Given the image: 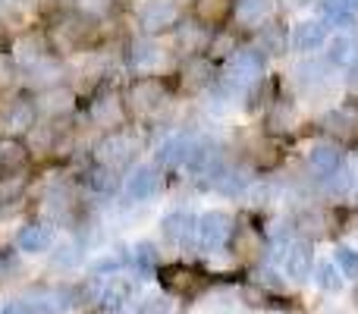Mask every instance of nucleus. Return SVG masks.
Segmentation results:
<instances>
[{
	"label": "nucleus",
	"mask_w": 358,
	"mask_h": 314,
	"mask_svg": "<svg viewBox=\"0 0 358 314\" xmlns=\"http://www.w3.org/2000/svg\"><path fill=\"white\" fill-rule=\"evenodd\" d=\"M41 31L44 41H48V50L54 57H60V60H73V57L85 54V50L107 44V25L92 22V19L79 16L76 10H69L63 3H57L44 16Z\"/></svg>",
	"instance_id": "1"
},
{
	"label": "nucleus",
	"mask_w": 358,
	"mask_h": 314,
	"mask_svg": "<svg viewBox=\"0 0 358 314\" xmlns=\"http://www.w3.org/2000/svg\"><path fill=\"white\" fill-rule=\"evenodd\" d=\"M120 88H123L129 120L136 126H161V120L170 123V110L176 107V92L170 76H129Z\"/></svg>",
	"instance_id": "2"
},
{
	"label": "nucleus",
	"mask_w": 358,
	"mask_h": 314,
	"mask_svg": "<svg viewBox=\"0 0 358 314\" xmlns=\"http://www.w3.org/2000/svg\"><path fill=\"white\" fill-rule=\"evenodd\" d=\"M120 63H123V69L129 76H170L176 66V54L167 38L132 31L123 41Z\"/></svg>",
	"instance_id": "3"
},
{
	"label": "nucleus",
	"mask_w": 358,
	"mask_h": 314,
	"mask_svg": "<svg viewBox=\"0 0 358 314\" xmlns=\"http://www.w3.org/2000/svg\"><path fill=\"white\" fill-rule=\"evenodd\" d=\"M145 151V126H123V129L104 132L92 142V151H88V160L101 166H110L117 173H126L132 164H138V155Z\"/></svg>",
	"instance_id": "4"
},
{
	"label": "nucleus",
	"mask_w": 358,
	"mask_h": 314,
	"mask_svg": "<svg viewBox=\"0 0 358 314\" xmlns=\"http://www.w3.org/2000/svg\"><path fill=\"white\" fill-rule=\"evenodd\" d=\"M82 117H85L88 129H94L98 136L123 129V126L132 123L129 110H126V101H123V88L113 79L101 82L92 94H85V110H82Z\"/></svg>",
	"instance_id": "5"
},
{
	"label": "nucleus",
	"mask_w": 358,
	"mask_h": 314,
	"mask_svg": "<svg viewBox=\"0 0 358 314\" xmlns=\"http://www.w3.org/2000/svg\"><path fill=\"white\" fill-rule=\"evenodd\" d=\"M185 19V0H136L132 6V31L155 38H170Z\"/></svg>",
	"instance_id": "6"
},
{
	"label": "nucleus",
	"mask_w": 358,
	"mask_h": 314,
	"mask_svg": "<svg viewBox=\"0 0 358 314\" xmlns=\"http://www.w3.org/2000/svg\"><path fill=\"white\" fill-rule=\"evenodd\" d=\"M167 170L155 164V160H138L129 170L123 173V183H120V198L126 204H151L164 195L167 189Z\"/></svg>",
	"instance_id": "7"
},
{
	"label": "nucleus",
	"mask_w": 358,
	"mask_h": 314,
	"mask_svg": "<svg viewBox=\"0 0 358 314\" xmlns=\"http://www.w3.org/2000/svg\"><path fill=\"white\" fill-rule=\"evenodd\" d=\"M236 157L245 160L248 166H252L258 176H271V173H277L280 166L286 164V151H283V142H277V138L264 136L261 129L248 132V136H242L239 142L233 145Z\"/></svg>",
	"instance_id": "8"
},
{
	"label": "nucleus",
	"mask_w": 358,
	"mask_h": 314,
	"mask_svg": "<svg viewBox=\"0 0 358 314\" xmlns=\"http://www.w3.org/2000/svg\"><path fill=\"white\" fill-rule=\"evenodd\" d=\"M220 76V66L214 60H208L204 54H192V57H179L170 82H173L176 98H198L201 92H208L214 85V79Z\"/></svg>",
	"instance_id": "9"
},
{
	"label": "nucleus",
	"mask_w": 358,
	"mask_h": 314,
	"mask_svg": "<svg viewBox=\"0 0 358 314\" xmlns=\"http://www.w3.org/2000/svg\"><path fill=\"white\" fill-rule=\"evenodd\" d=\"M261 126L258 129L264 132V136L277 138V142H286V138H296L299 136V126H302V117H299V101L292 98L289 92L277 94V98L271 101V104L264 107V113H261Z\"/></svg>",
	"instance_id": "10"
},
{
	"label": "nucleus",
	"mask_w": 358,
	"mask_h": 314,
	"mask_svg": "<svg viewBox=\"0 0 358 314\" xmlns=\"http://www.w3.org/2000/svg\"><path fill=\"white\" fill-rule=\"evenodd\" d=\"M38 123L31 94L16 88L10 94H0V138H25V132Z\"/></svg>",
	"instance_id": "11"
},
{
	"label": "nucleus",
	"mask_w": 358,
	"mask_h": 314,
	"mask_svg": "<svg viewBox=\"0 0 358 314\" xmlns=\"http://www.w3.org/2000/svg\"><path fill=\"white\" fill-rule=\"evenodd\" d=\"M227 252L233 255L239 267H258L261 261H264V252H267L264 227H258V223L239 217V220L233 223V233H229Z\"/></svg>",
	"instance_id": "12"
},
{
	"label": "nucleus",
	"mask_w": 358,
	"mask_h": 314,
	"mask_svg": "<svg viewBox=\"0 0 358 314\" xmlns=\"http://www.w3.org/2000/svg\"><path fill=\"white\" fill-rule=\"evenodd\" d=\"M267 73H271V60H267L261 50H255L248 41H242L239 48H236V54L220 63V76L227 82H233V85H239V88L264 79Z\"/></svg>",
	"instance_id": "13"
},
{
	"label": "nucleus",
	"mask_w": 358,
	"mask_h": 314,
	"mask_svg": "<svg viewBox=\"0 0 358 314\" xmlns=\"http://www.w3.org/2000/svg\"><path fill=\"white\" fill-rule=\"evenodd\" d=\"M31 104H35L38 120H44V123H73L82 98L76 94L73 85H54L31 94Z\"/></svg>",
	"instance_id": "14"
},
{
	"label": "nucleus",
	"mask_w": 358,
	"mask_h": 314,
	"mask_svg": "<svg viewBox=\"0 0 358 314\" xmlns=\"http://www.w3.org/2000/svg\"><path fill=\"white\" fill-rule=\"evenodd\" d=\"M6 54H10L13 66H16L19 73H25V69L35 66L38 60H44L50 50H48V41H44L41 25H22V29L10 31V35H6Z\"/></svg>",
	"instance_id": "15"
},
{
	"label": "nucleus",
	"mask_w": 358,
	"mask_h": 314,
	"mask_svg": "<svg viewBox=\"0 0 358 314\" xmlns=\"http://www.w3.org/2000/svg\"><path fill=\"white\" fill-rule=\"evenodd\" d=\"M233 223H236V217L229 214V210H220V208L198 214V220H195V252L210 255V252L227 248L229 233H233Z\"/></svg>",
	"instance_id": "16"
},
{
	"label": "nucleus",
	"mask_w": 358,
	"mask_h": 314,
	"mask_svg": "<svg viewBox=\"0 0 358 314\" xmlns=\"http://www.w3.org/2000/svg\"><path fill=\"white\" fill-rule=\"evenodd\" d=\"M346 164V151H343V142L327 136H317L305 145V155H302V170L308 173L315 183H321L324 176L336 170V166Z\"/></svg>",
	"instance_id": "17"
},
{
	"label": "nucleus",
	"mask_w": 358,
	"mask_h": 314,
	"mask_svg": "<svg viewBox=\"0 0 358 314\" xmlns=\"http://www.w3.org/2000/svg\"><path fill=\"white\" fill-rule=\"evenodd\" d=\"M334 29L330 22L317 13V16H305V19H296L289 25V54L296 57H311V54H321L324 44L330 41Z\"/></svg>",
	"instance_id": "18"
},
{
	"label": "nucleus",
	"mask_w": 358,
	"mask_h": 314,
	"mask_svg": "<svg viewBox=\"0 0 358 314\" xmlns=\"http://www.w3.org/2000/svg\"><path fill=\"white\" fill-rule=\"evenodd\" d=\"M157 280H161V286L170 292V296H182V299H192L198 296V292L208 290V273L204 271H195V267L189 264H161V271H157Z\"/></svg>",
	"instance_id": "19"
},
{
	"label": "nucleus",
	"mask_w": 358,
	"mask_h": 314,
	"mask_svg": "<svg viewBox=\"0 0 358 314\" xmlns=\"http://www.w3.org/2000/svg\"><path fill=\"white\" fill-rule=\"evenodd\" d=\"M54 85H69V73H66V60L48 54L44 60H38L35 66H29L25 73H19V88L29 94L44 92Z\"/></svg>",
	"instance_id": "20"
},
{
	"label": "nucleus",
	"mask_w": 358,
	"mask_h": 314,
	"mask_svg": "<svg viewBox=\"0 0 358 314\" xmlns=\"http://www.w3.org/2000/svg\"><path fill=\"white\" fill-rule=\"evenodd\" d=\"M192 138H195V129H173L167 136H161L155 142V151H151V160H155L161 170L167 173H182L185 157H189L192 148Z\"/></svg>",
	"instance_id": "21"
},
{
	"label": "nucleus",
	"mask_w": 358,
	"mask_h": 314,
	"mask_svg": "<svg viewBox=\"0 0 358 314\" xmlns=\"http://www.w3.org/2000/svg\"><path fill=\"white\" fill-rule=\"evenodd\" d=\"M60 239L57 236V227L48 223L44 217H31V220H22L16 229V252L19 255H48L54 248V242Z\"/></svg>",
	"instance_id": "22"
},
{
	"label": "nucleus",
	"mask_w": 358,
	"mask_h": 314,
	"mask_svg": "<svg viewBox=\"0 0 358 314\" xmlns=\"http://www.w3.org/2000/svg\"><path fill=\"white\" fill-rule=\"evenodd\" d=\"M280 271H283L286 283H308L311 280V271H315V248H311L308 239H289V245L283 248L280 255Z\"/></svg>",
	"instance_id": "23"
},
{
	"label": "nucleus",
	"mask_w": 358,
	"mask_h": 314,
	"mask_svg": "<svg viewBox=\"0 0 358 314\" xmlns=\"http://www.w3.org/2000/svg\"><path fill=\"white\" fill-rule=\"evenodd\" d=\"M245 41L252 44L255 50L267 57V60H280V57L289 54V25H283V19H271V22L258 25L255 31H248Z\"/></svg>",
	"instance_id": "24"
},
{
	"label": "nucleus",
	"mask_w": 358,
	"mask_h": 314,
	"mask_svg": "<svg viewBox=\"0 0 358 314\" xmlns=\"http://www.w3.org/2000/svg\"><path fill=\"white\" fill-rule=\"evenodd\" d=\"M233 13L236 0H185V16L208 31L233 25Z\"/></svg>",
	"instance_id": "25"
},
{
	"label": "nucleus",
	"mask_w": 358,
	"mask_h": 314,
	"mask_svg": "<svg viewBox=\"0 0 358 314\" xmlns=\"http://www.w3.org/2000/svg\"><path fill=\"white\" fill-rule=\"evenodd\" d=\"M195 220H198V214H192V210H185V208H176V210H170V214H164L161 217L164 245L179 248V252L195 248Z\"/></svg>",
	"instance_id": "26"
},
{
	"label": "nucleus",
	"mask_w": 358,
	"mask_h": 314,
	"mask_svg": "<svg viewBox=\"0 0 358 314\" xmlns=\"http://www.w3.org/2000/svg\"><path fill=\"white\" fill-rule=\"evenodd\" d=\"M255 176H258V173H255L252 166L245 164V160L233 157V160L227 164V170H223L220 176H217L214 183L208 185V189H210V192H217L220 198H233V201H239V198L245 195L248 185L255 183Z\"/></svg>",
	"instance_id": "27"
},
{
	"label": "nucleus",
	"mask_w": 358,
	"mask_h": 314,
	"mask_svg": "<svg viewBox=\"0 0 358 314\" xmlns=\"http://www.w3.org/2000/svg\"><path fill=\"white\" fill-rule=\"evenodd\" d=\"M120 183H123V173L110 170V166H101V164H94V160H85L79 170V185L94 198L120 195Z\"/></svg>",
	"instance_id": "28"
},
{
	"label": "nucleus",
	"mask_w": 358,
	"mask_h": 314,
	"mask_svg": "<svg viewBox=\"0 0 358 314\" xmlns=\"http://www.w3.org/2000/svg\"><path fill=\"white\" fill-rule=\"evenodd\" d=\"M283 16L277 0H236V13H233V29H239L242 35L255 31L258 25L271 22V19Z\"/></svg>",
	"instance_id": "29"
},
{
	"label": "nucleus",
	"mask_w": 358,
	"mask_h": 314,
	"mask_svg": "<svg viewBox=\"0 0 358 314\" xmlns=\"http://www.w3.org/2000/svg\"><path fill=\"white\" fill-rule=\"evenodd\" d=\"M208 38H210L208 29H201L198 22H192V19L185 16L182 22L173 29V35H170L167 41H170V48H173V54H176V60H179V57L204 54V48H208Z\"/></svg>",
	"instance_id": "30"
},
{
	"label": "nucleus",
	"mask_w": 358,
	"mask_h": 314,
	"mask_svg": "<svg viewBox=\"0 0 358 314\" xmlns=\"http://www.w3.org/2000/svg\"><path fill=\"white\" fill-rule=\"evenodd\" d=\"M161 264H164V255H161V245H157V242L142 239V242H132L129 245V271H132V277L151 280V277H157Z\"/></svg>",
	"instance_id": "31"
},
{
	"label": "nucleus",
	"mask_w": 358,
	"mask_h": 314,
	"mask_svg": "<svg viewBox=\"0 0 358 314\" xmlns=\"http://www.w3.org/2000/svg\"><path fill=\"white\" fill-rule=\"evenodd\" d=\"M50 258V267L54 271H76V267H82V261H85V242H79L76 236H66V239H57L54 248L48 252Z\"/></svg>",
	"instance_id": "32"
},
{
	"label": "nucleus",
	"mask_w": 358,
	"mask_h": 314,
	"mask_svg": "<svg viewBox=\"0 0 358 314\" xmlns=\"http://www.w3.org/2000/svg\"><path fill=\"white\" fill-rule=\"evenodd\" d=\"M321 57L330 63L334 69H346L349 63L358 57V38L352 31H340V35H330V41L324 44Z\"/></svg>",
	"instance_id": "33"
},
{
	"label": "nucleus",
	"mask_w": 358,
	"mask_h": 314,
	"mask_svg": "<svg viewBox=\"0 0 358 314\" xmlns=\"http://www.w3.org/2000/svg\"><path fill=\"white\" fill-rule=\"evenodd\" d=\"M35 170L22 138H0V173H29Z\"/></svg>",
	"instance_id": "34"
},
{
	"label": "nucleus",
	"mask_w": 358,
	"mask_h": 314,
	"mask_svg": "<svg viewBox=\"0 0 358 314\" xmlns=\"http://www.w3.org/2000/svg\"><path fill=\"white\" fill-rule=\"evenodd\" d=\"M60 3L98 25H113V19L120 16V0H60Z\"/></svg>",
	"instance_id": "35"
},
{
	"label": "nucleus",
	"mask_w": 358,
	"mask_h": 314,
	"mask_svg": "<svg viewBox=\"0 0 358 314\" xmlns=\"http://www.w3.org/2000/svg\"><path fill=\"white\" fill-rule=\"evenodd\" d=\"M242 41H245V35H242L239 29H233V25H227V29H217V31H210L208 48H204V57H208V60H214L217 66H220L227 57L236 54V48H239Z\"/></svg>",
	"instance_id": "36"
},
{
	"label": "nucleus",
	"mask_w": 358,
	"mask_h": 314,
	"mask_svg": "<svg viewBox=\"0 0 358 314\" xmlns=\"http://www.w3.org/2000/svg\"><path fill=\"white\" fill-rule=\"evenodd\" d=\"M31 170L29 173H0V210L16 208L25 201V195L31 192Z\"/></svg>",
	"instance_id": "37"
},
{
	"label": "nucleus",
	"mask_w": 358,
	"mask_h": 314,
	"mask_svg": "<svg viewBox=\"0 0 358 314\" xmlns=\"http://www.w3.org/2000/svg\"><path fill=\"white\" fill-rule=\"evenodd\" d=\"M311 280H315L317 290L324 292H340L343 290V273L334 261H315V271H311Z\"/></svg>",
	"instance_id": "38"
},
{
	"label": "nucleus",
	"mask_w": 358,
	"mask_h": 314,
	"mask_svg": "<svg viewBox=\"0 0 358 314\" xmlns=\"http://www.w3.org/2000/svg\"><path fill=\"white\" fill-rule=\"evenodd\" d=\"M255 283H258L261 290H267L271 296H283V292L289 290V283H286L283 271H280V267H273V264L258 267V271H255Z\"/></svg>",
	"instance_id": "39"
},
{
	"label": "nucleus",
	"mask_w": 358,
	"mask_h": 314,
	"mask_svg": "<svg viewBox=\"0 0 358 314\" xmlns=\"http://www.w3.org/2000/svg\"><path fill=\"white\" fill-rule=\"evenodd\" d=\"M334 264L340 267L343 280H358V248H352V245H336Z\"/></svg>",
	"instance_id": "40"
},
{
	"label": "nucleus",
	"mask_w": 358,
	"mask_h": 314,
	"mask_svg": "<svg viewBox=\"0 0 358 314\" xmlns=\"http://www.w3.org/2000/svg\"><path fill=\"white\" fill-rule=\"evenodd\" d=\"M22 10L25 6L19 3V0H0V29L10 35V31L22 29Z\"/></svg>",
	"instance_id": "41"
},
{
	"label": "nucleus",
	"mask_w": 358,
	"mask_h": 314,
	"mask_svg": "<svg viewBox=\"0 0 358 314\" xmlns=\"http://www.w3.org/2000/svg\"><path fill=\"white\" fill-rule=\"evenodd\" d=\"M19 88V69L13 66L10 54H6V44H0V94H10Z\"/></svg>",
	"instance_id": "42"
},
{
	"label": "nucleus",
	"mask_w": 358,
	"mask_h": 314,
	"mask_svg": "<svg viewBox=\"0 0 358 314\" xmlns=\"http://www.w3.org/2000/svg\"><path fill=\"white\" fill-rule=\"evenodd\" d=\"M136 314H173V299L170 292H157V296H145L142 302L136 305Z\"/></svg>",
	"instance_id": "43"
},
{
	"label": "nucleus",
	"mask_w": 358,
	"mask_h": 314,
	"mask_svg": "<svg viewBox=\"0 0 358 314\" xmlns=\"http://www.w3.org/2000/svg\"><path fill=\"white\" fill-rule=\"evenodd\" d=\"M239 299L248 305V308H267V305H271V292L261 290V286L255 283V280H252V283L242 286V290H239Z\"/></svg>",
	"instance_id": "44"
},
{
	"label": "nucleus",
	"mask_w": 358,
	"mask_h": 314,
	"mask_svg": "<svg viewBox=\"0 0 358 314\" xmlns=\"http://www.w3.org/2000/svg\"><path fill=\"white\" fill-rule=\"evenodd\" d=\"M0 314H38V308L31 305L29 296H16V299H10V302H3Z\"/></svg>",
	"instance_id": "45"
},
{
	"label": "nucleus",
	"mask_w": 358,
	"mask_h": 314,
	"mask_svg": "<svg viewBox=\"0 0 358 314\" xmlns=\"http://www.w3.org/2000/svg\"><path fill=\"white\" fill-rule=\"evenodd\" d=\"M343 92H346L349 98H358V57L343 69Z\"/></svg>",
	"instance_id": "46"
},
{
	"label": "nucleus",
	"mask_w": 358,
	"mask_h": 314,
	"mask_svg": "<svg viewBox=\"0 0 358 314\" xmlns=\"http://www.w3.org/2000/svg\"><path fill=\"white\" fill-rule=\"evenodd\" d=\"M101 314H129V311H126V308H104Z\"/></svg>",
	"instance_id": "47"
},
{
	"label": "nucleus",
	"mask_w": 358,
	"mask_h": 314,
	"mask_svg": "<svg viewBox=\"0 0 358 314\" xmlns=\"http://www.w3.org/2000/svg\"><path fill=\"white\" fill-rule=\"evenodd\" d=\"M355 308H358V286H355Z\"/></svg>",
	"instance_id": "48"
},
{
	"label": "nucleus",
	"mask_w": 358,
	"mask_h": 314,
	"mask_svg": "<svg viewBox=\"0 0 358 314\" xmlns=\"http://www.w3.org/2000/svg\"><path fill=\"white\" fill-rule=\"evenodd\" d=\"M355 198H358V179H355Z\"/></svg>",
	"instance_id": "49"
}]
</instances>
